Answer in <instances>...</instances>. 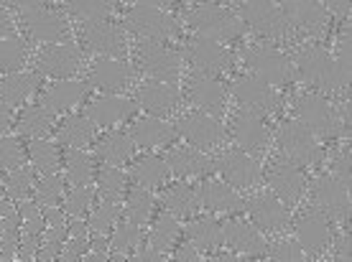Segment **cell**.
I'll return each instance as SVG.
<instances>
[{
    "label": "cell",
    "mask_w": 352,
    "mask_h": 262,
    "mask_svg": "<svg viewBox=\"0 0 352 262\" xmlns=\"http://www.w3.org/2000/svg\"><path fill=\"white\" fill-rule=\"evenodd\" d=\"M240 18L243 23L253 26L268 38H281V36H289L291 31V23L273 0H245L240 5Z\"/></svg>",
    "instance_id": "1"
},
{
    "label": "cell",
    "mask_w": 352,
    "mask_h": 262,
    "mask_svg": "<svg viewBox=\"0 0 352 262\" xmlns=\"http://www.w3.org/2000/svg\"><path fill=\"white\" fill-rule=\"evenodd\" d=\"M189 23L197 31H202L204 38H214V41H232L243 34V21L230 16L228 10L217 8V5H199L189 13Z\"/></svg>",
    "instance_id": "2"
},
{
    "label": "cell",
    "mask_w": 352,
    "mask_h": 262,
    "mask_svg": "<svg viewBox=\"0 0 352 262\" xmlns=\"http://www.w3.org/2000/svg\"><path fill=\"white\" fill-rule=\"evenodd\" d=\"M245 64L265 84H286L294 74V64L283 53L268 49V46H250L245 51Z\"/></svg>",
    "instance_id": "3"
},
{
    "label": "cell",
    "mask_w": 352,
    "mask_h": 262,
    "mask_svg": "<svg viewBox=\"0 0 352 262\" xmlns=\"http://www.w3.org/2000/svg\"><path fill=\"white\" fill-rule=\"evenodd\" d=\"M278 148L291 163H311L319 156V145L314 140V132L304 123H286L278 130Z\"/></svg>",
    "instance_id": "4"
},
{
    "label": "cell",
    "mask_w": 352,
    "mask_h": 262,
    "mask_svg": "<svg viewBox=\"0 0 352 262\" xmlns=\"http://www.w3.org/2000/svg\"><path fill=\"white\" fill-rule=\"evenodd\" d=\"M176 132L197 150H210L222 140V125L210 112H192L176 125Z\"/></svg>",
    "instance_id": "5"
},
{
    "label": "cell",
    "mask_w": 352,
    "mask_h": 262,
    "mask_svg": "<svg viewBox=\"0 0 352 262\" xmlns=\"http://www.w3.org/2000/svg\"><path fill=\"white\" fill-rule=\"evenodd\" d=\"M36 69L46 74V77L69 79L80 69V51L69 44H46L38 51Z\"/></svg>",
    "instance_id": "6"
},
{
    "label": "cell",
    "mask_w": 352,
    "mask_h": 262,
    "mask_svg": "<svg viewBox=\"0 0 352 262\" xmlns=\"http://www.w3.org/2000/svg\"><path fill=\"white\" fill-rule=\"evenodd\" d=\"M138 59L141 67L148 71L153 82H174L179 77V56L171 53L161 41H146L143 38L141 49H138Z\"/></svg>",
    "instance_id": "7"
},
{
    "label": "cell",
    "mask_w": 352,
    "mask_h": 262,
    "mask_svg": "<svg viewBox=\"0 0 352 262\" xmlns=\"http://www.w3.org/2000/svg\"><path fill=\"white\" fill-rule=\"evenodd\" d=\"M296 110H299V117H301L299 123H304L311 132L324 135V138L335 132L337 125H342V120L335 117L329 102L319 95H304L299 102H296Z\"/></svg>",
    "instance_id": "8"
},
{
    "label": "cell",
    "mask_w": 352,
    "mask_h": 262,
    "mask_svg": "<svg viewBox=\"0 0 352 262\" xmlns=\"http://www.w3.org/2000/svg\"><path fill=\"white\" fill-rule=\"evenodd\" d=\"M220 171L222 181L232 189H250L258 181V163L253 156H248L245 150H230L220 160V166H214Z\"/></svg>",
    "instance_id": "9"
},
{
    "label": "cell",
    "mask_w": 352,
    "mask_h": 262,
    "mask_svg": "<svg viewBox=\"0 0 352 262\" xmlns=\"http://www.w3.org/2000/svg\"><path fill=\"white\" fill-rule=\"evenodd\" d=\"M268 138L271 135H268L263 115L245 110L235 120V143H238L240 150H245L248 156H261V153H265Z\"/></svg>",
    "instance_id": "10"
},
{
    "label": "cell",
    "mask_w": 352,
    "mask_h": 262,
    "mask_svg": "<svg viewBox=\"0 0 352 262\" xmlns=\"http://www.w3.org/2000/svg\"><path fill=\"white\" fill-rule=\"evenodd\" d=\"M128 26L146 41H164L176 31L174 23L159 8H151V5H135L128 13Z\"/></svg>",
    "instance_id": "11"
},
{
    "label": "cell",
    "mask_w": 352,
    "mask_h": 262,
    "mask_svg": "<svg viewBox=\"0 0 352 262\" xmlns=\"http://www.w3.org/2000/svg\"><path fill=\"white\" fill-rule=\"evenodd\" d=\"M85 41L107 59H123L125 36L107 21H85Z\"/></svg>",
    "instance_id": "12"
},
{
    "label": "cell",
    "mask_w": 352,
    "mask_h": 262,
    "mask_svg": "<svg viewBox=\"0 0 352 262\" xmlns=\"http://www.w3.org/2000/svg\"><path fill=\"white\" fill-rule=\"evenodd\" d=\"M133 79L131 67L123 62V59H100V62L92 64L89 69V84H95L97 89H102L107 95H118L123 92Z\"/></svg>",
    "instance_id": "13"
},
{
    "label": "cell",
    "mask_w": 352,
    "mask_h": 262,
    "mask_svg": "<svg viewBox=\"0 0 352 262\" xmlns=\"http://www.w3.org/2000/svg\"><path fill=\"white\" fill-rule=\"evenodd\" d=\"M232 95H235V99H238L245 110H250V112L265 115L276 107V97H273L271 84H265L263 79H258V77L240 79L238 84H235V89H232Z\"/></svg>",
    "instance_id": "14"
},
{
    "label": "cell",
    "mask_w": 352,
    "mask_h": 262,
    "mask_svg": "<svg viewBox=\"0 0 352 262\" xmlns=\"http://www.w3.org/2000/svg\"><path fill=\"white\" fill-rule=\"evenodd\" d=\"M26 28L28 36L41 44H64V36H67V23L56 13H49L44 8L28 10Z\"/></svg>",
    "instance_id": "15"
},
{
    "label": "cell",
    "mask_w": 352,
    "mask_h": 262,
    "mask_svg": "<svg viewBox=\"0 0 352 262\" xmlns=\"http://www.w3.org/2000/svg\"><path fill=\"white\" fill-rule=\"evenodd\" d=\"M133 102H125L120 97H97L95 102H89L85 107V117H87L92 125H100V128H110L115 123H123L133 115Z\"/></svg>",
    "instance_id": "16"
},
{
    "label": "cell",
    "mask_w": 352,
    "mask_h": 262,
    "mask_svg": "<svg viewBox=\"0 0 352 262\" xmlns=\"http://www.w3.org/2000/svg\"><path fill=\"white\" fill-rule=\"evenodd\" d=\"M268 181H271V186H273V193H276L286 206H291L294 201H299L301 193H304V176H301L299 166L291 163V160L278 163V166L273 168L271 176H268Z\"/></svg>",
    "instance_id": "17"
},
{
    "label": "cell",
    "mask_w": 352,
    "mask_h": 262,
    "mask_svg": "<svg viewBox=\"0 0 352 262\" xmlns=\"http://www.w3.org/2000/svg\"><path fill=\"white\" fill-rule=\"evenodd\" d=\"M278 8L283 10L289 23H296L309 31H319L327 23V8L319 0H281Z\"/></svg>",
    "instance_id": "18"
},
{
    "label": "cell",
    "mask_w": 352,
    "mask_h": 262,
    "mask_svg": "<svg viewBox=\"0 0 352 262\" xmlns=\"http://www.w3.org/2000/svg\"><path fill=\"white\" fill-rule=\"evenodd\" d=\"M220 232H222V242L232 250H240V252L245 254H253V252H265V242L258 227L253 224H245V222H222L220 224Z\"/></svg>",
    "instance_id": "19"
},
{
    "label": "cell",
    "mask_w": 352,
    "mask_h": 262,
    "mask_svg": "<svg viewBox=\"0 0 352 262\" xmlns=\"http://www.w3.org/2000/svg\"><path fill=\"white\" fill-rule=\"evenodd\" d=\"M197 201L212 211H228V214L245 209V204L238 196V191L225 184V181H207V184H202Z\"/></svg>",
    "instance_id": "20"
},
{
    "label": "cell",
    "mask_w": 352,
    "mask_h": 262,
    "mask_svg": "<svg viewBox=\"0 0 352 262\" xmlns=\"http://www.w3.org/2000/svg\"><path fill=\"white\" fill-rule=\"evenodd\" d=\"M85 99V84L77 79H59L52 87L46 89L44 105L52 110L54 115L69 112L72 107H77Z\"/></svg>",
    "instance_id": "21"
},
{
    "label": "cell",
    "mask_w": 352,
    "mask_h": 262,
    "mask_svg": "<svg viewBox=\"0 0 352 262\" xmlns=\"http://www.w3.org/2000/svg\"><path fill=\"white\" fill-rule=\"evenodd\" d=\"M189 59L197 69L202 71H220L228 67V51L222 41H214V38H199L197 44H192L189 49Z\"/></svg>",
    "instance_id": "22"
},
{
    "label": "cell",
    "mask_w": 352,
    "mask_h": 262,
    "mask_svg": "<svg viewBox=\"0 0 352 262\" xmlns=\"http://www.w3.org/2000/svg\"><path fill=\"white\" fill-rule=\"evenodd\" d=\"M289 217V206L283 204L278 196H263V199L253 201L250 206V219L258 229H278Z\"/></svg>",
    "instance_id": "23"
},
{
    "label": "cell",
    "mask_w": 352,
    "mask_h": 262,
    "mask_svg": "<svg viewBox=\"0 0 352 262\" xmlns=\"http://www.w3.org/2000/svg\"><path fill=\"white\" fill-rule=\"evenodd\" d=\"M141 105L153 115H166L179 105V92L168 82H148L141 92Z\"/></svg>",
    "instance_id": "24"
},
{
    "label": "cell",
    "mask_w": 352,
    "mask_h": 262,
    "mask_svg": "<svg viewBox=\"0 0 352 262\" xmlns=\"http://www.w3.org/2000/svg\"><path fill=\"white\" fill-rule=\"evenodd\" d=\"M131 138L141 148H156V145H168L176 138V130L161 120H138L133 125Z\"/></svg>",
    "instance_id": "25"
},
{
    "label": "cell",
    "mask_w": 352,
    "mask_h": 262,
    "mask_svg": "<svg viewBox=\"0 0 352 262\" xmlns=\"http://www.w3.org/2000/svg\"><path fill=\"white\" fill-rule=\"evenodd\" d=\"M225 97H228V89L222 87L220 82H214V79H199V82H194L192 102H197L204 112L210 115L225 112Z\"/></svg>",
    "instance_id": "26"
},
{
    "label": "cell",
    "mask_w": 352,
    "mask_h": 262,
    "mask_svg": "<svg viewBox=\"0 0 352 262\" xmlns=\"http://www.w3.org/2000/svg\"><path fill=\"white\" fill-rule=\"evenodd\" d=\"M296 235H299V245L304 250H322L329 242V227H327V217L322 214H309L296 224Z\"/></svg>",
    "instance_id": "27"
},
{
    "label": "cell",
    "mask_w": 352,
    "mask_h": 262,
    "mask_svg": "<svg viewBox=\"0 0 352 262\" xmlns=\"http://www.w3.org/2000/svg\"><path fill=\"white\" fill-rule=\"evenodd\" d=\"M28 158L41 174H56L64 166V150L59 143H46V140H31L28 145Z\"/></svg>",
    "instance_id": "28"
},
{
    "label": "cell",
    "mask_w": 352,
    "mask_h": 262,
    "mask_svg": "<svg viewBox=\"0 0 352 262\" xmlns=\"http://www.w3.org/2000/svg\"><path fill=\"white\" fill-rule=\"evenodd\" d=\"M54 128V112L46 105H31L23 110L21 115V123H18V130L23 132V138L28 140H38L41 135Z\"/></svg>",
    "instance_id": "29"
},
{
    "label": "cell",
    "mask_w": 352,
    "mask_h": 262,
    "mask_svg": "<svg viewBox=\"0 0 352 262\" xmlns=\"http://www.w3.org/2000/svg\"><path fill=\"white\" fill-rule=\"evenodd\" d=\"M34 89H36L34 74H13V77L0 82V102H6L8 107L23 105Z\"/></svg>",
    "instance_id": "30"
},
{
    "label": "cell",
    "mask_w": 352,
    "mask_h": 262,
    "mask_svg": "<svg viewBox=\"0 0 352 262\" xmlns=\"http://www.w3.org/2000/svg\"><path fill=\"white\" fill-rule=\"evenodd\" d=\"M95 138V125L87 117H74L59 125V145H69V148H87Z\"/></svg>",
    "instance_id": "31"
},
{
    "label": "cell",
    "mask_w": 352,
    "mask_h": 262,
    "mask_svg": "<svg viewBox=\"0 0 352 262\" xmlns=\"http://www.w3.org/2000/svg\"><path fill=\"white\" fill-rule=\"evenodd\" d=\"M166 166L171 174L176 176H199L207 171V158L199 153V150H192V148H182L176 150V153H171L166 160Z\"/></svg>",
    "instance_id": "32"
},
{
    "label": "cell",
    "mask_w": 352,
    "mask_h": 262,
    "mask_svg": "<svg viewBox=\"0 0 352 262\" xmlns=\"http://www.w3.org/2000/svg\"><path fill=\"white\" fill-rule=\"evenodd\" d=\"M133 138L131 132H118L113 138H107L102 145H100V158L105 160L107 166H115L120 168L123 163H128L133 156Z\"/></svg>",
    "instance_id": "33"
},
{
    "label": "cell",
    "mask_w": 352,
    "mask_h": 262,
    "mask_svg": "<svg viewBox=\"0 0 352 262\" xmlns=\"http://www.w3.org/2000/svg\"><path fill=\"white\" fill-rule=\"evenodd\" d=\"M166 174L168 166L166 160H161V158H141L133 168L135 184L143 186V189H159L166 181Z\"/></svg>",
    "instance_id": "34"
},
{
    "label": "cell",
    "mask_w": 352,
    "mask_h": 262,
    "mask_svg": "<svg viewBox=\"0 0 352 262\" xmlns=\"http://www.w3.org/2000/svg\"><path fill=\"white\" fill-rule=\"evenodd\" d=\"M64 168H67V178H69L74 186H87L95 176V163L87 153L72 148V153L64 158Z\"/></svg>",
    "instance_id": "35"
},
{
    "label": "cell",
    "mask_w": 352,
    "mask_h": 262,
    "mask_svg": "<svg viewBox=\"0 0 352 262\" xmlns=\"http://www.w3.org/2000/svg\"><path fill=\"white\" fill-rule=\"evenodd\" d=\"M151 191L148 189H143V186H138V189H133V193L128 196V204H125V222H131V224H135V227H141L148 222V214H151Z\"/></svg>",
    "instance_id": "36"
},
{
    "label": "cell",
    "mask_w": 352,
    "mask_h": 262,
    "mask_svg": "<svg viewBox=\"0 0 352 262\" xmlns=\"http://www.w3.org/2000/svg\"><path fill=\"white\" fill-rule=\"evenodd\" d=\"M176 237H179V224H176L174 214H164V217L156 219L153 224V235H151V247L153 250H164L166 252L168 247H174Z\"/></svg>",
    "instance_id": "37"
},
{
    "label": "cell",
    "mask_w": 352,
    "mask_h": 262,
    "mask_svg": "<svg viewBox=\"0 0 352 262\" xmlns=\"http://www.w3.org/2000/svg\"><path fill=\"white\" fill-rule=\"evenodd\" d=\"M23 62H26L23 44L16 38H0V71L16 74V71H21Z\"/></svg>",
    "instance_id": "38"
},
{
    "label": "cell",
    "mask_w": 352,
    "mask_h": 262,
    "mask_svg": "<svg viewBox=\"0 0 352 262\" xmlns=\"http://www.w3.org/2000/svg\"><path fill=\"white\" fill-rule=\"evenodd\" d=\"M69 8L82 21H105L113 0H69Z\"/></svg>",
    "instance_id": "39"
},
{
    "label": "cell",
    "mask_w": 352,
    "mask_h": 262,
    "mask_svg": "<svg viewBox=\"0 0 352 262\" xmlns=\"http://www.w3.org/2000/svg\"><path fill=\"white\" fill-rule=\"evenodd\" d=\"M97 191H100L102 201H120V196H123V174L115 166H105L102 176H100Z\"/></svg>",
    "instance_id": "40"
},
{
    "label": "cell",
    "mask_w": 352,
    "mask_h": 262,
    "mask_svg": "<svg viewBox=\"0 0 352 262\" xmlns=\"http://www.w3.org/2000/svg\"><path fill=\"white\" fill-rule=\"evenodd\" d=\"M166 204H168V211H171L174 217H184V214H189L199 201H197V193H194L189 186H174V189L166 193Z\"/></svg>",
    "instance_id": "41"
},
{
    "label": "cell",
    "mask_w": 352,
    "mask_h": 262,
    "mask_svg": "<svg viewBox=\"0 0 352 262\" xmlns=\"http://www.w3.org/2000/svg\"><path fill=\"white\" fill-rule=\"evenodd\" d=\"M0 166L8 168V171L26 166V153L21 148V140L0 138Z\"/></svg>",
    "instance_id": "42"
},
{
    "label": "cell",
    "mask_w": 352,
    "mask_h": 262,
    "mask_svg": "<svg viewBox=\"0 0 352 262\" xmlns=\"http://www.w3.org/2000/svg\"><path fill=\"white\" fill-rule=\"evenodd\" d=\"M95 196V189L92 186H77L74 191L69 193V199H67V211H69L72 217H82L85 211L89 209V201Z\"/></svg>",
    "instance_id": "43"
},
{
    "label": "cell",
    "mask_w": 352,
    "mask_h": 262,
    "mask_svg": "<svg viewBox=\"0 0 352 262\" xmlns=\"http://www.w3.org/2000/svg\"><path fill=\"white\" fill-rule=\"evenodd\" d=\"M268 257H273V260H301V257H307V252L301 250V245L286 239V242L273 245V252H268Z\"/></svg>",
    "instance_id": "44"
},
{
    "label": "cell",
    "mask_w": 352,
    "mask_h": 262,
    "mask_svg": "<svg viewBox=\"0 0 352 262\" xmlns=\"http://www.w3.org/2000/svg\"><path fill=\"white\" fill-rule=\"evenodd\" d=\"M324 8L335 10V13H347L350 10V0H319Z\"/></svg>",
    "instance_id": "45"
},
{
    "label": "cell",
    "mask_w": 352,
    "mask_h": 262,
    "mask_svg": "<svg viewBox=\"0 0 352 262\" xmlns=\"http://www.w3.org/2000/svg\"><path fill=\"white\" fill-rule=\"evenodd\" d=\"M10 128V107L6 102H0V132Z\"/></svg>",
    "instance_id": "46"
},
{
    "label": "cell",
    "mask_w": 352,
    "mask_h": 262,
    "mask_svg": "<svg viewBox=\"0 0 352 262\" xmlns=\"http://www.w3.org/2000/svg\"><path fill=\"white\" fill-rule=\"evenodd\" d=\"M13 5H18V8H23V10H36V8H41L44 5V0H10Z\"/></svg>",
    "instance_id": "47"
},
{
    "label": "cell",
    "mask_w": 352,
    "mask_h": 262,
    "mask_svg": "<svg viewBox=\"0 0 352 262\" xmlns=\"http://www.w3.org/2000/svg\"><path fill=\"white\" fill-rule=\"evenodd\" d=\"M10 31H13V26H10L8 16H6V10L0 8V38H8Z\"/></svg>",
    "instance_id": "48"
},
{
    "label": "cell",
    "mask_w": 352,
    "mask_h": 262,
    "mask_svg": "<svg viewBox=\"0 0 352 262\" xmlns=\"http://www.w3.org/2000/svg\"><path fill=\"white\" fill-rule=\"evenodd\" d=\"M168 3H174V0H138V5H151V8H161Z\"/></svg>",
    "instance_id": "49"
}]
</instances>
